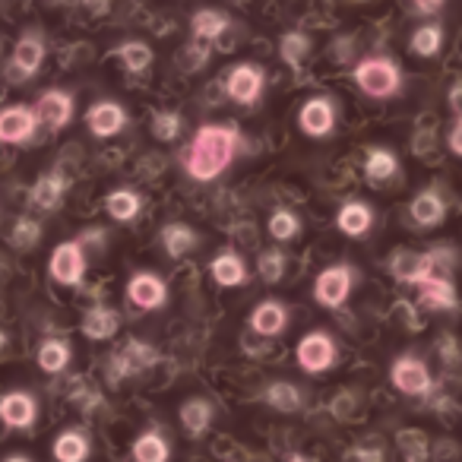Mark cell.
<instances>
[{
  "instance_id": "46",
  "label": "cell",
  "mask_w": 462,
  "mask_h": 462,
  "mask_svg": "<svg viewBox=\"0 0 462 462\" xmlns=\"http://www.w3.org/2000/svg\"><path fill=\"white\" fill-rule=\"evenodd\" d=\"M285 462H317V459H310V456H301V453H295V456H289Z\"/></svg>"
},
{
  "instance_id": "41",
  "label": "cell",
  "mask_w": 462,
  "mask_h": 462,
  "mask_svg": "<svg viewBox=\"0 0 462 462\" xmlns=\"http://www.w3.org/2000/svg\"><path fill=\"white\" fill-rule=\"evenodd\" d=\"M348 456H352V462H386L380 447H355Z\"/></svg>"
},
{
  "instance_id": "19",
  "label": "cell",
  "mask_w": 462,
  "mask_h": 462,
  "mask_svg": "<svg viewBox=\"0 0 462 462\" xmlns=\"http://www.w3.org/2000/svg\"><path fill=\"white\" fill-rule=\"evenodd\" d=\"M178 418H180V428L187 430V437L199 440V437H206V430L212 428V418H216V409H212L209 399L193 396V399H184V402H180Z\"/></svg>"
},
{
  "instance_id": "33",
  "label": "cell",
  "mask_w": 462,
  "mask_h": 462,
  "mask_svg": "<svg viewBox=\"0 0 462 462\" xmlns=\"http://www.w3.org/2000/svg\"><path fill=\"white\" fill-rule=\"evenodd\" d=\"M115 58L121 60L130 73H146L149 67H152L155 54L146 42H124V45L115 48Z\"/></svg>"
},
{
  "instance_id": "1",
  "label": "cell",
  "mask_w": 462,
  "mask_h": 462,
  "mask_svg": "<svg viewBox=\"0 0 462 462\" xmlns=\"http://www.w3.org/2000/svg\"><path fill=\"white\" fill-rule=\"evenodd\" d=\"M241 146V134L238 127L231 124H203L197 127L193 140L187 143V149L180 155V165H184L187 178L197 180V184H209V180L222 178L231 168L235 155Z\"/></svg>"
},
{
  "instance_id": "11",
  "label": "cell",
  "mask_w": 462,
  "mask_h": 462,
  "mask_svg": "<svg viewBox=\"0 0 462 462\" xmlns=\"http://www.w3.org/2000/svg\"><path fill=\"white\" fill-rule=\"evenodd\" d=\"M289 323H291V314L279 298H266V301H260L257 308L251 310V317H247L251 333L263 336V339H276V336H282L285 329H289Z\"/></svg>"
},
{
  "instance_id": "38",
  "label": "cell",
  "mask_w": 462,
  "mask_h": 462,
  "mask_svg": "<svg viewBox=\"0 0 462 462\" xmlns=\"http://www.w3.org/2000/svg\"><path fill=\"white\" fill-rule=\"evenodd\" d=\"M180 130H184V117L178 115V111H159V115L152 117V136L162 143H174L180 136Z\"/></svg>"
},
{
  "instance_id": "28",
  "label": "cell",
  "mask_w": 462,
  "mask_h": 462,
  "mask_svg": "<svg viewBox=\"0 0 462 462\" xmlns=\"http://www.w3.org/2000/svg\"><path fill=\"white\" fill-rule=\"evenodd\" d=\"M105 209L115 222H134L136 216L143 212V197L130 187H121V190H111L105 197Z\"/></svg>"
},
{
  "instance_id": "35",
  "label": "cell",
  "mask_w": 462,
  "mask_h": 462,
  "mask_svg": "<svg viewBox=\"0 0 462 462\" xmlns=\"http://www.w3.org/2000/svg\"><path fill=\"white\" fill-rule=\"evenodd\" d=\"M308 54H310V39L301 29H289V32L279 39V58L289 67H301L304 60H308Z\"/></svg>"
},
{
  "instance_id": "18",
  "label": "cell",
  "mask_w": 462,
  "mask_h": 462,
  "mask_svg": "<svg viewBox=\"0 0 462 462\" xmlns=\"http://www.w3.org/2000/svg\"><path fill=\"white\" fill-rule=\"evenodd\" d=\"M409 218L418 228H437V225H443V218H447V199L437 190L415 193L409 203Z\"/></svg>"
},
{
  "instance_id": "44",
  "label": "cell",
  "mask_w": 462,
  "mask_h": 462,
  "mask_svg": "<svg viewBox=\"0 0 462 462\" xmlns=\"http://www.w3.org/2000/svg\"><path fill=\"white\" fill-rule=\"evenodd\" d=\"M83 4L89 14H108V7H111V0H83Z\"/></svg>"
},
{
  "instance_id": "14",
  "label": "cell",
  "mask_w": 462,
  "mask_h": 462,
  "mask_svg": "<svg viewBox=\"0 0 462 462\" xmlns=\"http://www.w3.org/2000/svg\"><path fill=\"white\" fill-rule=\"evenodd\" d=\"M127 111H124L121 102H111V98H102V102H96L89 108V115H86V124H89L92 136H98V140H108V136H117L124 127H127Z\"/></svg>"
},
{
  "instance_id": "5",
  "label": "cell",
  "mask_w": 462,
  "mask_h": 462,
  "mask_svg": "<svg viewBox=\"0 0 462 462\" xmlns=\"http://www.w3.org/2000/svg\"><path fill=\"white\" fill-rule=\"evenodd\" d=\"M263 92H266V70L260 64L245 60V64H235L225 73V96L231 102L251 108V105H257L263 98Z\"/></svg>"
},
{
  "instance_id": "32",
  "label": "cell",
  "mask_w": 462,
  "mask_h": 462,
  "mask_svg": "<svg viewBox=\"0 0 462 462\" xmlns=\"http://www.w3.org/2000/svg\"><path fill=\"white\" fill-rule=\"evenodd\" d=\"M64 190H67V180L60 174H45L32 187V206H39V209H58L60 199H64Z\"/></svg>"
},
{
  "instance_id": "15",
  "label": "cell",
  "mask_w": 462,
  "mask_h": 462,
  "mask_svg": "<svg viewBox=\"0 0 462 462\" xmlns=\"http://www.w3.org/2000/svg\"><path fill=\"white\" fill-rule=\"evenodd\" d=\"M374 206L367 199H346L336 212V228L346 235V238H365L374 228Z\"/></svg>"
},
{
  "instance_id": "25",
  "label": "cell",
  "mask_w": 462,
  "mask_h": 462,
  "mask_svg": "<svg viewBox=\"0 0 462 462\" xmlns=\"http://www.w3.org/2000/svg\"><path fill=\"white\" fill-rule=\"evenodd\" d=\"M197 245H199V235L187 222H168L165 228H162V247H165L168 257H174V260L184 257V254H190Z\"/></svg>"
},
{
  "instance_id": "13",
  "label": "cell",
  "mask_w": 462,
  "mask_h": 462,
  "mask_svg": "<svg viewBox=\"0 0 462 462\" xmlns=\"http://www.w3.org/2000/svg\"><path fill=\"white\" fill-rule=\"evenodd\" d=\"M159 361V352H155L149 342H127L115 358L108 361V377L111 380H121V377H130V374H140L146 367H152Z\"/></svg>"
},
{
  "instance_id": "39",
  "label": "cell",
  "mask_w": 462,
  "mask_h": 462,
  "mask_svg": "<svg viewBox=\"0 0 462 462\" xmlns=\"http://www.w3.org/2000/svg\"><path fill=\"white\" fill-rule=\"evenodd\" d=\"M39 238H42V225L32 222V218H20V222L14 225V247H20V251L35 247Z\"/></svg>"
},
{
  "instance_id": "17",
  "label": "cell",
  "mask_w": 462,
  "mask_h": 462,
  "mask_svg": "<svg viewBox=\"0 0 462 462\" xmlns=\"http://www.w3.org/2000/svg\"><path fill=\"white\" fill-rule=\"evenodd\" d=\"M35 117L51 130L67 127L73 121V96L64 89H48L35 105Z\"/></svg>"
},
{
  "instance_id": "34",
  "label": "cell",
  "mask_w": 462,
  "mask_h": 462,
  "mask_svg": "<svg viewBox=\"0 0 462 462\" xmlns=\"http://www.w3.org/2000/svg\"><path fill=\"white\" fill-rule=\"evenodd\" d=\"M266 231L276 245H289L301 235V218L295 216L291 209H273L270 222H266Z\"/></svg>"
},
{
  "instance_id": "31",
  "label": "cell",
  "mask_w": 462,
  "mask_h": 462,
  "mask_svg": "<svg viewBox=\"0 0 462 462\" xmlns=\"http://www.w3.org/2000/svg\"><path fill=\"white\" fill-rule=\"evenodd\" d=\"M263 399H266V405H270V409L289 411V415L304 405V393L298 390L295 383H289V380H273V383L263 390Z\"/></svg>"
},
{
  "instance_id": "29",
  "label": "cell",
  "mask_w": 462,
  "mask_h": 462,
  "mask_svg": "<svg viewBox=\"0 0 462 462\" xmlns=\"http://www.w3.org/2000/svg\"><path fill=\"white\" fill-rule=\"evenodd\" d=\"M399 171V155L386 146H371L365 155V174L374 180V184H383L393 174Z\"/></svg>"
},
{
  "instance_id": "36",
  "label": "cell",
  "mask_w": 462,
  "mask_h": 462,
  "mask_svg": "<svg viewBox=\"0 0 462 462\" xmlns=\"http://www.w3.org/2000/svg\"><path fill=\"white\" fill-rule=\"evenodd\" d=\"M67 365H70V346H67V342H60V339L42 342V348H39V367L42 371L60 374Z\"/></svg>"
},
{
  "instance_id": "40",
  "label": "cell",
  "mask_w": 462,
  "mask_h": 462,
  "mask_svg": "<svg viewBox=\"0 0 462 462\" xmlns=\"http://www.w3.org/2000/svg\"><path fill=\"white\" fill-rule=\"evenodd\" d=\"M399 447H402V453L409 456L411 462L424 459V456H428V437H424L421 430H399Z\"/></svg>"
},
{
  "instance_id": "21",
  "label": "cell",
  "mask_w": 462,
  "mask_h": 462,
  "mask_svg": "<svg viewBox=\"0 0 462 462\" xmlns=\"http://www.w3.org/2000/svg\"><path fill=\"white\" fill-rule=\"evenodd\" d=\"M35 124H39L35 111L23 108V105L0 111V143H26L35 134Z\"/></svg>"
},
{
  "instance_id": "42",
  "label": "cell",
  "mask_w": 462,
  "mask_h": 462,
  "mask_svg": "<svg viewBox=\"0 0 462 462\" xmlns=\"http://www.w3.org/2000/svg\"><path fill=\"white\" fill-rule=\"evenodd\" d=\"M447 146H449V152L459 155V159H462V117H456L453 127H449V134H447Z\"/></svg>"
},
{
  "instance_id": "12",
  "label": "cell",
  "mask_w": 462,
  "mask_h": 462,
  "mask_svg": "<svg viewBox=\"0 0 462 462\" xmlns=\"http://www.w3.org/2000/svg\"><path fill=\"white\" fill-rule=\"evenodd\" d=\"M209 276L218 289H241V285H247V279H251V270H247L245 257H241L235 247H222V251L209 260Z\"/></svg>"
},
{
  "instance_id": "37",
  "label": "cell",
  "mask_w": 462,
  "mask_h": 462,
  "mask_svg": "<svg viewBox=\"0 0 462 462\" xmlns=\"http://www.w3.org/2000/svg\"><path fill=\"white\" fill-rule=\"evenodd\" d=\"M285 270H289V257H285L279 247H266V251L257 257V273H260V279H263L266 285L282 282Z\"/></svg>"
},
{
  "instance_id": "27",
  "label": "cell",
  "mask_w": 462,
  "mask_h": 462,
  "mask_svg": "<svg viewBox=\"0 0 462 462\" xmlns=\"http://www.w3.org/2000/svg\"><path fill=\"white\" fill-rule=\"evenodd\" d=\"M121 329V317H117V310H111V308H92V310H86V317H83V333H86V339H92V342H105V339H111V336Z\"/></svg>"
},
{
  "instance_id": "22",
  "label": "cell",
  "mask_w": 462,
  "mask_h": 462,
  "mask_svg": "<svg viewBox=\"0 0 462 462\" xmlns=\"http://www.w3.org/2000/svg\"><path fill=\"white\" fill-rule=\"evenodd\" d=\"M39 415V405L29 393H7L0 399V421L7 428H29Z\"/></svg>"
},
{
  "instance_id": "45",
  "label": "cell",
  "mask_w": 462,
  "mask_h": 462,
  "mask_svg": "<svg viewBox=\"0 0 462 462\" xmlns=\"http://www.w3.org/2000/svg\"><path fill=\"white\" fill-rule=\"evenodd\" d=\"M421 14H434V10H440L443 7V0H411Z\"/></svg>"
},
{
  "instance_id": "2",
  "label": "cell",
  "mask_w": 462,
  "mask_h": 462,
  "mask_svg": "<svg viewBox=\"0 0 462 462\" xmlns=\"http://www.w3.org/2000/svg\"><path fill=\"white\" fill-rule=\"evenodd\" d=\"M352 79L367 98H396L402 92L405 79L402 70L393 58H383V54H374V58H365L355 64Z\"/></svg>"
},
{
  "instance_id": "30",
  "label": "cell",
  "mask_w": 462,
  "mask_h": 462,
  "mask_svg": "<svg viewBox=\"0 0 462 462\" xmlns=\"http://www.w3.org/2000/svg\"><path fill=\"white\" fill-rule=\"evenodd\" d=\"M443 42H447V35H443V26L440 23H424V26H418L415 32H411L409 39V48L411 54H418V58H437V54L443 51Z\"/></svg>"
},
{
  "instance_id": "9",
  "label": "cell",
  "mask_w": 462,
  "mask_h": 462,
  "mask_svg": "<svg viewBox=\"0 0 462 462\" xmlns=\"http://www.w3.org/2000/svg\"><path fill=\"white\" fill-rule=\"evenodd\" d=\"M54 282L60 285H79L86 276V251L83 241H64L51 251V263H48Z\"/></svg>"
},
{
  "instance_id": "26",
  "label": "cell",
  "mask_w": 462,
  "mask_h": 462,
  "mask_svg": "<svg viewBox=\"0 0 462 462\" xmlns=\"http://www.w3.org/2000/svg\"><path fill=\"white\" fill-rule=\"evenodd\" d=\"M89 453H92V443H89V437H86V430H79V428L64 430V434H58V440H54V459L58 462H86Z\"/></svg>"
},
{
  "instance_id": "47",
  "label": "cell",
  "mask_w": 462,
  "mask_h": 462,
  "mask_svg": "<svg viewBox=\"0 0 462 462\" xmlns=\"http://www.w3.org/2000/svg\"><path fill=\"white\" fill-rule=\"evenodd\" d=\"M4 462H29V459H26V456H7Z\"/></svg>"
},
{
  "instance_id": "4",
  "label": "cell",
  "mask_w": 462,
  "mask_h": 462,
  "mask_svg": "<svg viewBox=\"0 0 462 462\" xmlns=\"http://www.w3.org/2000/svg\"><path fill=\"white\" fill-rule=\"evenodd\" d=\"M295 361L304 374H327L339 361V346L327 329H310L308 336H301V342L295 346Z\"/></svg>"
},
{
  "instance_id": "3",
  "label": "cell",
  "mask_w": 462,
  "mask_h": 462,
  "mask_svg": "<svg viewBox=\"0 0 462 462\" xmlns=\"http://www.w3.org/2000/svg\"><path fill=\"white\" fill-rule=\"evenodd\" d=\"M355 282H358V273L348 263H333L327 270L317 273L314 279V301L327 310H336L352 298Z\"/></svg>"
},
{
  "instance_id": "7",
  "label": "cell",
  "mask_w": 462,
  "mask_h": 462,
  "mask_svg": "<svg viewBox=\"0 0 462 462\" xmlns=\"http://www.w3.org/2000/svg\"><path fill=\"white\" fill-rule=\"evenodd\" d=\"M440 251H428V254H418V251H396L390 260V273L399 279L402 285H421L424 279L430 276H447L440 273V260H437Z\"/></svg>"
},
{
  "instance_id": "20",
  "label": "cell",
  "mask_w": 462,
  "mask_h": 462,
  "mask_svg": "<svg viewBox=\"0 0 462 462\" xmlns=\"http://www.w3.org/2000/svg\"><path fill=\"white\" fill-rule=\"evenodd\" d=\"M418 291H421V304L428 310H447V314H453V310L459 308V291L449 282V276L424 279V282L418 285Z\"/></svg>"
},
{
  "instance_id": "6",
  "label": "cell",
  "mask_w": 462,
  "mask_h": 462,
  "mask_svg": "<svg viewBox=\"0 0 462 462\" xmlns=\"http://www.w3.org/2000/svg\"><path fill=\"white\" fill-rule=\"evenodd\" d=\"M390 383L396 386L402 396L411 399H424L434 390V377H430V367L424 365L415 355H399L390 367Z\"/></svg>"
},
{
  "instance_id": "8",
  "label": "cell",
  "mask_w": 462,
  "mask_h": 462,
  "mask_svg": "<svg viewBox=\"0 0 462 462\" xmlns=\"http://www.w3.org/2000/svg\"><path fill=\"white\" fill-rule=\"evenodd\" d=\"M336 121H339V111H336V102L329 96H310L308 102L298 111V127H301L304 136L310 140H327L333 136Z\"/></svg>"
},
{
  "instance_id": "16",
  "label": "cell",
  "mask_w": 462,
  "mask_h": 462,
  "mask_svg": "<svg viewBox=\"0 0 462 462\" xmlns=\"http://www.w3.org/2000/svg\"><path fill=\"white\" fill-rule=\"evenodd\" d=\"M45 64V42L39 35H23L14 48V64H10V77L14 83H20L23 77H35Z\"/></svg>"
},
{
  "instance_id": "24",
  "label": "cell",
  "mask_w": 462,
  "mask_h": 462,
  "mask_svg": "<svg viewBox=\"0 0 462 462\" xmlns=\"http://www.w3.org/2000/svg\"><path fill=\"white\" fill-rule=\"evenodd\" d=\"M171 459V443L162 430L149 428L134 440V462H168Z\"/></svg>"
},
{
  "instance_id": "48",
  "label": "cell",
  "mask_w": 462,
  "mask_h": 462,
  "mask_svg": "<svg viewBox=\"0 0 462 462\" xmlns=\"http://www.w3.org/2000/svg\"><path fill=\"white\" fill-rule=\"evenodd\" d=\"M0 346H4V333H0Z\"/></svg>"
},
{
  "instance_id": "43",
  "label": "cell",
  "mask_w": 462,
  "mask_h": 462,
  "mask_svg": "<svg viewBox=\"0 0 462 462\" xmlns=\"http://www.w3.org/2000/svg\"><path fill=\"white\" fill-rule=\"evenodd\" d=\"M447 105L453 108V115H456V117H462V79L453 86V89L447 92Z\"/></svg>"
},
{
  "instance_id": "10",
  "label": "cell",
  "mask_w": 462,
  "mask_h": 462,
  "mask_svg": "<svg viewBox=\"0 0 462 462\" xmlns=\"http://www.w3.org/2000/svg\"><path fill=\"white\" fill-rule=\"evenodd\" d=\"M127 301L134 304V308H140V310H162L165 308V301H168V285H165V279L159 276V273H149V270H143V273H134L130 276V282H127Z\"/></svg>"
},
{
  "instance_id": "23",
  "label": "cell",
  "mask_w": 462,
  "mask_h": 462,
  "mask_svg": "<svg viewBox=\"0 0 462 462\" xmlns=\"http://www.w3.org/2000/svg\"><path fill=\"white\" fill-rule=\"evenodd\" d=\"M228 29H231V16L222 14V10H197V14L190 16V32L199 45H212V42L222 39Z\"/></svg>"
}]
</instances>
